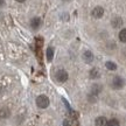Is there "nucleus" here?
<instances>
[{
  "mask_svg": "<svg viewBox=\"0 0 126 126\" xmlns=\"http://www.w3.org/2000/svg\"><path fill=\"white\" fill-rule=\"evenodd\" d=\"M63 1H70V0H63Z\"/></svg>",
  "mask_w": 126,
  "mask_h": 126,
  "instance_id": "412c9836",
  "label": "nucleus"
},
{
  "mask_svg": "<svg viewBox=\"0 0 126 126\" xmlns=\"http://www.w3.org/2000/svg\"><path fill=\"white\" fill-rule=\"evenodd\" d=\"M111 25H112L113 28H120L123 26V19L120 16H116V18L112 19L111 21Z\"/></svg>",
  "mask_w": 126,
  "mask_h": 126,
  "instance_id": "0eeeda50",
  "label": "nucleus"
},
{
  "mask_svg": "<svg viewBox=\"0 0 126 126\" xmlns=\"http://www.w3.org/2000/svg\"><path fill=\"white\" fill-rule=\"evenodd\" d=\"M105 67H106V69H109V70H111V71H114V70H117V64L114 62H112V61H108V62L105 63Z\"/></svg>",
  "mask_w": 126,
  "mask_h": 126,
  "instance_id": "9b49d317",
  "label": "nucleus"
},
{
  "mask_svg": "<svg viewBox=\"0 0 126 126\" xmlns=\"http://www.w3.org/2000/svg\"><path fill=\"white\" fill-rule=\"evenodd\" d=\"M16 1H18V2H23L25 0H16Z\"/></svg>",
  "mask_w": 126,
  "mask_h": 126,
  "instance_id": "6ab92c4d",
  "label": "nucleus"
},
{
  "mask_svg": "<svg viewBox=\"0 0 126 126\" xmlns=\"http://www.w3.org/2000/svg\"><path fill=\"white\" fill-rule=\"evenodd\" d=\"M63 125H64V126H68V120H64V123H63Z\"/></svg>",
  "mask_w": 126,
  "mask_h": 126,
  "instance_id": "a211bd4d",
  "label": "nucleus"
},
{
  "mask_svg": "<svg viewBox=\"0 0 126 126\" xmlns=\"http://www.w3.org/2000/svg\"><path fill=\"white\" fill-rule=\"evenodd\" d=\"M36 105L40 109H47L49 106V98L46 94H40L36 98Z\"/></svg>",
  "mask_w": 126,
  "mask_h": 126,
  "instance_id": "f257e3e1",
  "label": "nucleus"
},
{
  "mask_svg": "<svg viewBox=\"0 0 126 126\" xmlns=\"http://www.w3.org/2000/svg\"><path fill=\"white\" fill-rule=\"evenodd\" d=\"M119 40L124 42V43H126V28H124V29L119 32Z\"/></svg>",
  "mask_w": 126,
  "mask_h": 126,
  "instance_id": "4468645a",
  "label": "nucleus"
},
{
  "mask_svg": "<svg viewBox=\"0 0 126 126\" xmlns=\"http://www.w3.org/2000/svg\"><path fill=\"white\" fill-rule=\"evenodd\" d=\"M9 116V111L8 109H1L0 110V118H7Z\"/></svg>",
  "mask_w": 126,
  "mask_h": 126,
  "instance_id": "2eb2a0df",
  "label": "nucleus"
},
{
  "mask_svg": "<svg viewBox=\"0 0 126 126\" xmlns=\"http://www.w3.org/2000/svg\"><path fill=\"white\" fill-rule=\"evenodd\" d=\"M108 124V119L105 117H97L96 118V120H94V125L96 126H106Z\"/></svg>",
  "mask_w": 126,
  "mask_h": 126,
  "instance_id": "9d476101",
  "label": "nucleus"
},
{
  "mask_svg": "<svg viewBox=\"0 0 126 126\" xmlns=\"http://www.w3.org/2000/svg\"><path fill=\"white\" fill-rule=\"evenodd\" d=\"M82 57H83V61H84L85 63H88V64L94 61V54L91 53L90 50H86V51H84V54H83V56H82Z\"/></svg>",
  "mask_w": 126,
  "mask_h": 126,
  "instance_id": "423d86ee",
  "label": "nucleus"
},
{
  "mask_svg": "<svg viewBox=\"0 0 126 126\" xmlns=\"http://www.w3.org/2000/svg\"><path fill=\"white\" fill-rule=\"evenodd\" d=\"M68 72L64 70V69H59L57 71L55 72V79L56 82H59V83H64V82L68 81Z\"/></svg>",
  "mask_w": 126,
  "mask_h": 126,
  "instance_id": "7ed1b4c3",
  "label": "nucleus"
},
{
  "mask_svg": "<svg viewBox=\"0 0 126 126\" xmlns=\"http://www.w3.org/2000/svg\"><path fill=\"white\" fill-rule=\"evenodd\" d=\"M89 77H90L91 79H98L99 77H100V72L97 68H92L89 72Z\"/></svg>",
  "mask_w": 126,
  "mask_h": 126,
  "instance_id": "6e6552de",
  "label": "nucleus"
},
{
  "mask_svg": "<svg viewBox=\"0 0 126 126\" xmlns=\"http://www.w3.org/2000/svg\"><path fill=\"white\" fill-rule=\"evenodd\" d=\"M111 85H112V88L114 90H120V89L124 88V85H125V79L120 76H114L112 78Z\"/></svg>",
  "mask_w": 126,
  "mask_h": 126,
  "instance_id": "f03ea898",
  "label": "nucleus"
},
{
  "mask_svg": "<svg viewBox=\"0 0 126 126\" xmlns=\"http://www.w3.org/2000/svg\"><path fill=\"white\" fill-rule=\"evenodd\" d=\"M91 15H92L94 19H100L104 15V8L100 7V6L94 7V8L92 9V12H91Z\"/></svg>",
  "mask_w": 126,
  "mask_h": 126,
  "instance_id": "20e7f679",
  "label": "nucleus"
},
{
  "mask_svg": "<svg viewBox=\"0 0 126 126\" xmlns=\"http://www.w3.org/2000/svg\"><path fill=\"white\" fill-rule=\"evenodd\" d=\"M102 90H103V86L100 85V84H98V83H94L90 88V94H94V96H98L102 92Z\"/></svg>",
  "mask_w": 126,
  "mask_h": 126,
  "instance_id": "39448f33",
  "label": "nucleus"
},
{
  "mask_svg": "<svg viewBox=\"0 0 126 126\" xmlns=\"http://www.w3.org/2000/svg\"><path fill=\"white\" fill-rule=\"evenodd\" d=\"M124 54H125V56H126V49H125V50H124Z\"/></svg>",
  "mask_w": 126,
  "mask_h": 126,
  "instance_id": "aec40b11",
  "label": "nucleus"
},
{
  "mask_svg": "<svg viewBox=\"0 0 126 126\" xmlns=\"http://www.w3.org/2000/svg\"><path fill=\"white\" fill-rule=\"evenodd\" d=\"M41 19L40 18H33L31 20V27L33 28V29H39L41 26Z\"/></svg>",
  "mask_w": 126,
  "mask_h": 126,
  "instance_id": "1a4fd4ad",
  "label": "nucleus"
},
{
  "mask_svg": "<svg viewBox=\"0 0 126 126\" xmlns=\"http://www.w3.org/2000/svg\"><path fill=\"white\" fill-rule=\"evenodd\" d=\"M53 59H54V48L49 47V48L47 49V60H48L49 62H51Z\"/></svg>",
  "mask_w": 126,
  "mask_h": 126,
  "instance_id": "f8f14e48",
  "label": "nucleus"
},
{
  "mask_svg": "<svg viewBox=\"0 0 126 126\" xmlns=\"http://www.w3.org/2000/svg\"><path fill=\"white\" fill-rule=\"evenodd\" d=\"M4 4H5V0H0V7L4 6Z\"/></svg>",
  "mask_w": 126,
  "mask_h": 126,
  "instance_id": "f3484780",
  "label": "nucleus"
},
{
  "mask_svg": "<svg viewBox=\"0 0 126 126\" xmlns=\"http://www.w3.org/2000/svg\"><path fill=\"white\" fill-rule=\"evenodd\" d=\"M96 99H97V96H94V94H88V100H89V102L94 103V102H96Z\"/></svg>",
  "mask_w": 126,
  "mask_h": 126,
  "instance_id": "dca6fc26",
  "label": "nucleus"
},
{
  "mask_svg": "<svg viewBox=\"0 0 126 126\" xmlns=\"http://www.w3.org/2000/svg\"><path fill=\"white\" fill-rule=\"evenodd\" d=\"M106 126H120V123H119V120H118V119H116V118H112V119L108 120V124H106Z\"/></svg>",
  "mask_w": 126,
  "mask_h": 126,
  "instance_id": "ddd939ff",
  "label": "nucleus"
}]
</instances>
